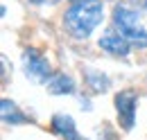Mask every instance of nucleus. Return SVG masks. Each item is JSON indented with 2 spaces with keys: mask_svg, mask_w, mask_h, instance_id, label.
Wrapping results in <instances>:
<instances>
[{
  "mask_svg": "<svg viewBox=\"0 0 147 140\" xmlns=\"http://www.w3.org/2000/svg\"><path fill=\"white\" fill-rule=\"evenodd\" d=\"M84 81H86L91 93H107L111 86V79L102 70H95V68H84Z\"/></svg>",
  "mask_w": 147,
  "mask_h": 140,
  "instance_id": "1a4fd4ad",
  "label": "nucleus"
},
{
  "mask_svg": "<svg viewBox=\"0 0 147 140\" xmlns=\"http://www.w3.org/2000/svg\"><path fill=\"white\" fill-rule=\"evenodd\" d=\"M113 23L122 30H131V27H140V14L129 5V2H118L113 9Z\"/></svg>",
  "mask_w": 147,
  "mask_h": 140,
  "instance_id": "20e7f679",
  "label": "nucleus"
},
{
  "mask_svg": "<svg viewBox=\"0 0 147 140\" xmlns=\"http://www.w3.org/2000/svg\"><path fill=\"white\" fill-rule=\"evenodd\" d=\"M20 61H23V72H25V77H30L32 81L45 84V81L50 79V75H52V66H50L48 57L41 54L36 48H25V50H23V57H20Z\"/></svg>",
  "mask_w": 147,
  "mask_h": 140,
  "instance_id": "f03ea898",
  "label": "nucleus"
},
{
  "mask_svg": "<svg viewBox=\"0 0 147 140\" xmlns=\"http://www.w3.org/2000/svg\"><path fill=\"white\" fill-rule=\"evenodd\" d=\"M113 104H115V113H118L120 127H122L125 131L134 129L136 111H138V95H136L134 90H120V93H115Z\"/></svg>",
  "mask_w": 147,
  "mask_h": 140,
  "instance_id": "7ed1b4c3",
  "label": "nucleus"
},
{
  "mask_svg": "<svg viewBox=\"0 0 147 140\" xmlns=\"http://www.w3.org/2000/svg\"><path fill=\"white\" fill-rule=\"evenodd\" d=\"M0 115H2V122L5 124H11V127H18V124H27V115L18 108V104L14 100H2L0 102Z\"/></svg>",
  "mask_w": 147,
  "mask_h": 140,
  "instance_id": "6e6552de",
  "label": "nucleus"
},
{
  "mask_svg": "<svg viewBox=\"0 0 147 140\" xmlns=\"http://www.w3.org/2000/svg\"><path fill=\"white\" fill-rule=\"evenodd\" d=\"M32 5H52V2H57V0H30Z\"/></svg>",
  "mask_w": 147,
  "mask_h": 140,
  "instance_id": "9b49d317",
  "label": "nucleus"
},
{
  "mask_svg": "<svg viewBox=\"0 0 147 140\" xmlns=\"http://www.w3.org/2000/svg\"><path fill=\"white\" fill-rule=\"evenodd\" d=\"M145 7H147V0H145Z\"/></svg>",
  "mask_w": 147,
  "mask_h": 140,
  "instance_id": "ddd939ff",
  "label": "nucleus"
},
{
  "mask_svg": "<svg viewBox=\"0 0 147 140\" xmlns=\"http://www.w3.org/2000/svg\"><path fill=\"white\" fill-rule=\"evenodd\" d=\"M120 34L131 43V48H138V50L147 48V30L143 25H140V27H131V30H122Z\"/></svg>",
  "mask_w": 147,
  "mask_h": 140,
  "instance_id": "9d476101",
  "label": "nucleus"
},
{
  "mask_svg": "<svg viewBox=\"0 0 147 140\" xmlns=\"http://www.w3.org/2000/svg\"><path fill=\"white\" fill-rule=\"evenodd\" d=\"M100 48L104 52H109L111 57H127L131 52V43L118 32H107L100 38Z\"/></svg>",
  "mask_w": 147,
  "mask_h": 140,
  "instance_id": "39448f33",
  "label": "nucleus"
},
{
  "mask_svg": "<svg viewBox=\"0 0 147 140\" xmlns=\"http://www.w3.org/2000/svg\"><path fill=\"white\" fill-rule=\"evenodd\" d=\"M104 20V0H75L63 14V27L66 32L84 41L102 25Z\"/></svg>",
  "mask_w": 147,
  "mask_h": 140,
  "instance_id": "f257e3e1",
  "label": "nucleus"
},
{
  "mask_svg": "<svg viewBox=\"0 0 147 140\" xmlns=\"http://www.w3.org/2000/svg\"><path fill=\"white\" fill-rule=\"evenodd\" d=\"M73 2H75V0H73Z\"/></svg>",
  "mask_w": 147,
  "mask_h": 140,
  "instance_id": "4468645a",
  "label": "nucleus"
},
{
  "mask_svg": "<svg viewBox=\"0 0 147 140\" xmlns=\"http://www.w3.org/2000/svg\"><path fill=\"white\" fill-rule=\"evenodd\" d=\"M50 127H52V131H55L57 136H61L63 140H77L79 138L77 127H75V120L68 113H57V115H52Z\"/></svg>",
  "mask_w": 147,
  "mask_h": 140,
  "instance_id": "0eeeda50",
  "label": "nucleus"
},
{
  "mask_svg": "<svg viewBox=\"0 0 147 140\" xmlns=\"http://www.w3.org/2000/svg\"><path fill=\"white\" fill-rule=\"evenodd\" d=\"M77 140H88V138H82V136H79V138H77Z\"/></svg>",
  "mask_w": 147,
  "mask_h": 140,
  "instance_id": "f8f14e48",
  "label": "nucleus"
},
{
  "mask_svg": "<svg viewBox=\"0 0 147 140\" xmlns=\"http://www.w3.org/2000/svg\"><path fill=\"white\" fill-rule=\"evenodd\" d=\"M45 88L52 95H73L75 90H77L75 79L70 75H66V72H52L50 79L45 81Z\"/></svg>",
  "mask_w": 147,
  "mask_h": 140,
  "instance_id": "423d86ee",
  "label": "nucleus"
}]
</instances>
